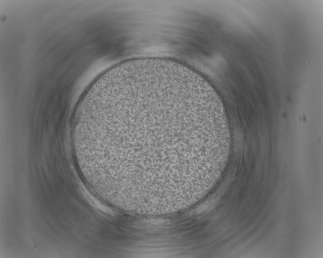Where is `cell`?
Masks as SVG:
<instances>
[{
  "instance_id": "6da1fadb",
  "label": "cell",
  "mask_w": 323,
  "mask_h": 258,
  "mask_svg": "<svg viewBox=\"0 0 323 258\" xmlns=\"http://www.w3.org/2000/svg\"><path fill=\"white\" fill-rule=\"evenodd\" d=\"M218 121L168 97L142 96L101 114L92 141L107 193L134 206L162 208L200 195L215 166Z\"/></svg>"
}]
</instances>
